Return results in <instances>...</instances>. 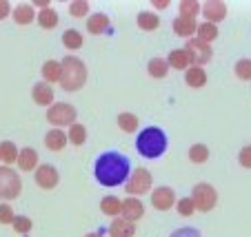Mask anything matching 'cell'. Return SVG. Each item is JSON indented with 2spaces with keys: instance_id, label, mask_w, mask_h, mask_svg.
Returning <instances> with one entry per match:
<instances>
[{
  "instance_id": "3957f363",
  "label": "cell",
  "mask_w": 251,
  "mask_h": 237,
  "mask_svg": "<svg viewBox=\"0 0 251 237\" xmlns=\"http://www.w3.org/2000/svg\"><path fill=\"white\" fill-rule=\"evenodd\" d=\"M62 65V78H60V86L65 91H78L85 86L87 82V66L80 58L76 56H67L65 60H60Z\"/></svg>"
},
{
  "instance_id": "ee69618b",
  "label": "cell",
  "mask_w": 251,
  "mask_h": 237,
  "mask_svg": "<svg viewBox=\"0 0 251 237\" xmlns=\"http://www.w3.org/2000/svg\"><path fill=\"white\" fill-rule=\"evenodd\" d=\"M85 237H102V233L96 231V233H89V235H85Z\"/></svg>"
},
{
  "instance_id": "ba28073f",
  "label": "cell",
  "mask_w": 251,
  "mask_h": 237,
  "mask_svg": "<svg viewBox=\"0 0 251 237\" xmlns=\"http://www.w3.org/2000/svg\"><path fill=\"white\" fill-rule=\"evenodd\" d=\"M185 51L189 53L191 65H194V66L207 65V62L211 60V53H213V51H211V44L202 43V40H198V38H189V40H187Z\"/></svg>"
},
{
  "instance_id": "2e32d148",
  "label": "cell",
  "mask_w": 251,
  "mask_h": 237,
  "mask_svg": "<svg viewBox=\"0 0 251 237\" xmlns=\"http://www.w3.org/2000/svg\"><path fill=\"white\" fill-rule=\"evenodd\" d=\"M18 166H20V171H25V173L36 171V169H38V153L33 151L31 147L20 149V153H18Z\"/></svg>"
},
{
  "instance_id": "d6a6232c",
  "label": "cell",
  "mask_w": 251,
  "mask_h": 237,
  "mask_svg": "<svg viewBox=\"0 0 251 237\" xmlns=\"http://www.w3.org/2000/svg\"><path fill=\"white\" fill-rule=\"evenodd\" d=\"M178 16H189V18H196L200 11V5L198 0H180V5H178Z\"/></svg>"
},
{
  "instance_id": "5b68a950",
  "label": "cell",
  "mask_w": 251,
  "mask_h": 237,
  "mask_svg": "<svg viewBox=\"0 0 251 237\" xmlns=\"http://www.w3.org/2000/svg\"><path fill=\"white\" fill-rule=\"evenodd\" d=\"M76 107L69 102H53L47 109V120L49 124H53V129H62V127H71L76 122Z\"/></svg>"
},
{
  "instance_id": "9c48e42d",
  "label": "cell",
  "mask_w": 251,
  "mask_h": 237,
  "mask_svg": "<svg viewBox=\"0 0 251 237\" xmlns=\"http://www.w3.org/2000/svg\"><path fill=\"white\" fill-rule=\"evenodd\" d=\"M33 180H36V184L40 186V189L45 191H51L58 186V182H60V175H58L56 166L51 164H38V169L33 171Z\"/></svg>"
},
{
  "instance_id": "8fae6325",
  "label": "cell",
  "mask_w": 251,
  "mask_h": 237,
  "mask_svg": "<svg viewBox=\"0 0 251 237\" xmlns=\"http://www.w3.org/2000/svg\"><path fill=\"white\" fill-rule=\"evenodd\" d=\"M151 204H153V209H158V211H169L171 206L176 204L174 189H169V186H158V189H153Z\"/></svg>"
},
{
  "instance_id": "836d02e7",
  "label": "cell",
  "mask_w": 251,
  "mask_h": 237,
  "mask_svg": "<svg viewBox=\"0 0 251 237\" xmlns=\"http://www.w3.org/2000/svg\"><path fill=\"white\" fill-rule=\"evenodd\" d=\"M69 14L74 18H85L89 14V2L87 0H74V2H69Z\"/></svg>"
},
{
  "instance_id": "4fadbf2b",
  "label": "cell",
  "mask_w": 251,
  "mask_h": 237,
  "mask_svg": "<svg viewBox=\"0 0 251 237\" xmlns=\"http://www.w3.org/2000/svg\"><path fill=\"white\" fill-rule=\"evenodd\" d=\"M31 98L38 107H51L53 105V89L47 82H36L31 89Z\"/></svg>"
},
{
  "instance_id": "f546056e",
  "label": "cell",
  "mask_w": 251,
  "mask_h": 237,
  "mask_svg": "<svg viewBox=\"0 0 251 237\" xmlns=\"http://www.w3.org/2000/svg\"><path fill=\"white\" fill-rule=\"evenodd\" d=\"M58 14H56V9H51V7H49V9H43V11H38V24L43 29H53L58 24Z\"/></svg>"
},
{
  "instance_id": "d6986e66",
  "label": "cell",
  "mask_w": 251,
  "mask_h": 237,
  "mask_svg": "<svg viewBox=\"0 0 251 237\" xmlns=\"http://www.w3.org/2000/svg\"><path fill=\"white\" fill-rule=\"evenodd\" d=\"M43 78L47 85H51V82H60L62 78V65L58 60H47L43 65Z\"/></svg>"
},
{
  "instance_id": "ffe728a7",
  "label": "cell",
  "mask_w": 251,
  "mask_h": 237,
  "mask_svg": "<svg viewBox=\"0 0 251 237\" xmlns=\"http://www.w3.org/2000/svg\"><path fill=\"white\" fill-rule=\"evenodd\" d=\"M100 211L104 215H109V217H116L123 211V199H118L116 195H107V197L100 199Z\"/></svg>"
},
{
  "instance_id": "484cf974",
  "label": "cell",
  "mask_w": 251,
  "mask_h": 237,
  "mask_svg": "<svg viewBox=\"0 0 251 237\" xmlns=\"http://www.w3.org/2000/svg\"><path fill=\"white\" fill-rule=\"evenodd\" d=\"M18 147H16L14 142H9V140H5V142L0 144V160L5 162L7 166L14 164V162H18Z\"/></svg>"
},
{
  "instance_id": "d4e9b609",
  "label": "cell",
  "mask_w": 251,
  "mask_h": 237,
  "mask_svg": "<svg viewBox=\"0 0 251 237\" xmlns=\"http://www.w3.org/2000/svg\"><path fill=\"white\" fill-rule=\"evenodd\" d=\"M67 138H69V144H74V147H82V144L87 142V129L82 127V124L74 122L69 127V133H67Z\"/></svg>"
},
{
  "instance_id": "74e56055",
  "label": "cell",
  "mask_w": 251,
  "mask_h": 237,
  "mask_svg": "<svg viewBox=\"0 0 251 237\" xmlns=\"http://www.w3.org/2000/svg\"><path fill=\"white\" fill-rule=\"evenodd\" d=\"M16 213L9 204H0V224H14Z\"/></svg>"
},
{
  "instance_id": "9a60e30c",
  "label": "cell",
  "mask_w": 251,
  "mask_h": 237,
  "mask_svg": "<svg viewBox=\"0 0 251 237\" xmlns=\"http://www.w3.org/2000/svg\"><path fill=\"white\" fill-rule=\"evenodd\" d=\"M45 144H47L49 151H62V149L69 144V138L62 129H51V131L45 135Z\"/></svg>"
},
{
  "instance_id": "6da1fadb",
  "label": "cell",
  "mask_w": 251,
  "mask_h": 237,
  "mask_svg": "<svg viewBox=\"0 0 251 237\" xmlns=\"http://www.w3.org/2000/svg\"><path fill=\"white\" fill-rule=\"evenodd\" d=\"M94 175L98 180V184L102 186H120L129 180L131 175V164H129V157L123 155L118 151H104L98 155L94 166Z\"/></svg>"
},
{
  "instance_id": "30bf717a",
  "label": "cell",
  "mask_w": 251,
  "mask_h": 237,
  "mask_svg": "<svg viewBox=\"0 0 251 237\" xmlns=\"http://www.w3.org/2000/svg\"><path fill=\"white\" fill-rule=\"evenodd\" d=\"M202 16L207 20L204 22H211V24H218L227 18V5H225L223 0H207L202 7H200Z\"/></svg>"
},
{
  "instance_id": "4316f807",
  "label": "cell",
  "mask_w": 251,
  "mask_h": 237,
  "mask_svg": "<svg viewBox=\"0 0 251 237\" xmlns=\"http://www.w3.org/2000/svg\"><path fill=\"white\" fill-rule=\"evenodd\" d=\"M109 27V18L104 14H91V18H87V31L89 33H102Z\"/></svg>"
},
{
  "instance_id": "e575fe53",
  "label": "cell",
  "mask_w": 251,
  "mask_h": 237,
  "mask_svg": "<svg viewBox=\"0 0 251 237\" xmlns=\"http://www.w3.org/2000/svg\"><path fill=\"white\" fill-rule=\"evenodd\" d=\"M233 71H236V76L240 78V80H251V60L249 58L238 60L236 66H233Z\"/></svg>"
},
{
  "instance_id": "8d00e7d4",
  "label": "cell",
  "mask_w": 251,
  "mask_h": 237,
  "mask_svg": "<svg viewBox=\"0 0 251 237\" xmlns=\"http://www.w3.org/2000/svg\"><path fill=\"white\" fill-rule=\"evenodd\" d=\"M176 209H178V213H180L182 217H189V215L196 213V206H194V202H191V197H182L180 202H176Z\"/></svg>"
},
{
  "instance_id": "b9f144b4",
  "label": "cell",
  "mask_w": 251,
  "mask_h": 237,
  "mask_svg": "<svg viewBox=\"0 0 251 237\" xmlns=\"http://www.w3.org/2000/svg\"><path fill=\"white\" fill-rule=\"evenodd\" d=\"M33 7H40V11H43V9H49L51 2L49 0H33Z\"/></svg>"
},
{
  "instance_id": "1f68e13d",
  "label": "cell",
  "mask_w": 251,
  "mask_h": 237,
  "mask_svg": "<svg viewBox=\"0 0 251 237\" xmlns=\"http://www.w3.org/2000/svg\"><path fill=\"white\" fill-rule=\"evenodd\" d=\"M138 118L133 113H120L118 115V127L123 129L125 133H133V131H138Z\"/></svg>"
},
{
  "instance_id": "83f0119b",
  "label": "cell",
  "mask_w": 251,
  "mask_h": 237,
  "mask_svg": "<svg viewBox=\"0 0 251 237\" xmlns=\"http://www.w3.org/2000/svg\"><path fill=\"white\" fill-rule=\"evenodd\" d=\"M198 40H202V43H213V40L218 38V27L216 24H211V22H202V24H198Z\"/></svg>"
},
{
  "instance_id": "4dcf8cb0",
  "label": "cell",
  "mask_w": 251,
  "mask_h": 237,
  "mask_svg": "<svg viewBox=\"0 0 251 237\" xmlns=\"http://www.w3.org/2000/svg\"><path fill=\"white\" fill-rule=\"evenodd\" d=\"M189 160L194 162V164H204V162L209 160L207 144H194V147L189 149Z\"/></svg>"
},
{
  "instance_id": "ab89813d",
  "label": "cell",
  "mask_w": 251,
  "mask_h": 237,
  "mask_svg": "<svg viewBox=\"0 0 251 237\" xmlns=\"http://www.w3.org/2000/svg\"><path fill=\"white\" fill-rule=\"evenodd\" d=\"M238 160H240V164L245 166V169H251V144H249V147H242L240 149Z\"/></svg>"
},
{
  "instance_id": "cb8c5ba5",
  "label": "cell",
  "mask_w": 251,
  "mask_h": 237,
  "mask_svg": "<svg viewBox=\"0 0 251 237\" xmlns=\"http://www.w3.org/2000/svg\"><path fill=\"white\" fill-rule=\"evenodd\" d=\"M33 18H36V11H33V5H18L14 9V20L16 24H31Z\"/></svg>"
},
{
  "instance_id": "f1b7e54d",
  "label": "cell",
  "mask_w": 251,
  "mask_h": 237,
  "mask_svg": "<svg viewBox=\"0 0 251 237\" xmlns=\"http://www.w3.org/2000/svg\"><path fill=\"white\" fill-rule=\"evenodd\" d=\"M62 44H65L67 49H80L82 47V36L80 31H76V29H67L65 33H62Z\"/></svg>"
},
{
  "instance_id": "7bdbcfd3",
  "label": "cell",
  "mask_w": 251,
  "mask_h": 237,
  "mask_svg": "<svg viewBox=\"0 0 251 237\" xmlns=\"http://www.w3.org/2000/svg\"><path fill=\"white\" fill-rule=\"evenodd\" d=\"M151 2L156 9H167V7H169V0H151Z\"/></svg>"
},
{
  "instance_id": "d590c367",
  "label": "cell",
  "mask_w": 251,
  "mask_h": 237,
  "mask_svg": "<svg viewBox=\"0 0 251 237\" xmlns=\"http://www.w3.org/2000/svg\"><path fill=\"white\" fill-rule=\"evenodd\" d=\"M11 226H14V231L16 233H20V235H25V233H29L33 228V222L29 217H25V215H16V219H14V224H11Z\"/></svg>"
},
{
  "instance_id": "7402d4cb",
  "label": "cell",
  "mask_w": 251,
  "mask_h": 237,
  "mask_svg": "<svg viewBox=\"0 0 251 237\" xmlns=\"http://www.w3.org/2000/svg\"><path fill=\"white\" fill-rule=\"evenodd\" d=\"M136 22L142 31H153V29L160 27V18H158L153 11H140L138 18H136Z\"/></svg>"
},
{
  "instance_id": "e0dca14e",
  "label": "cell",
  "mask_w": 251,
  "mask_h": 237,
  "mask_svg": "<svg viewBox=\"0 0 251 237\" xmlns=\"http://www.w3.org/2000/svg\"><path fill=\"white\" fill-rule=\"evenodd\" d=\"M133 235H136V224L127 222V219H123V217L111 222L109 237H133Z\"/></svg>"
},
{
  "instance_id": "52a82bcc",
  "label": "cell",
  "mask_w": 251,
  "mask_h": 237,
  "mask_svg": "<svg viewBox=\"0 0 251 237\" xmlns=\"http://www.w3.org/2000/svg\"><path fill=\"white\" fill-rule=\"evenodd\" d=\"M151 173L147 171V169H142V166H138V169H133L131 175H129L127 184H125V189H127L129 195H145L149 189H151Z\"/></svg>"
},
{
  "instance_id": "ac0fdd59",
  "label": "cell",
  "mask_w": 251,
  "mask_h": 237,
  "mask_svg": "<svg viewBox=\"0 0 251 237\" xmlns=\"http://www.w3.org/2000/svg\"><path fill=\"white\" fill-rule=\"evenodd\" d=\"M185 82L191 86V89H200V86L207 85V71H204L202 66L191 65L189 69L185 71Z\"/></svg>"
},
{
  "instance_id": "44dd1931",
  "label": "cell",
  "mask_w": 251,
  "mask_h": 237,
  "mask_svg": "<svg viewBox=\"0 0 251 237\" xmlns=\"http://www.w3.org/2000/svg\"><path fill=\"white\" fill-rule=\"evenodd\" d=\"M167 62H169V66H174V69H189L191 66V58L185 49H174V51L169 53V58H167Z\"/></svg>"
},
{
  "instance_id": "277c9868",
  "label": "cell",
  "mask_w": 251,
  "mask_h": 237,
  "mask_svg": "<svg viewBox=\"0 0 251 237\" xmlns=\"http://www.w3.org/2000/svg\"><path fill=\"white\" fill-rule=\"evenodd\" d=\"M191 202H194L196 211L209 213V211H213L216 204H218V191L213 189L211 184H207V182L196 184L194 189H191Z\"/></svg>"
},
{
  "instance_id": "603a6c76",
  "label": "cell",
  "mask_w": 251,
  "mask_h": 237,
  "mask_svg": "<svg viewBox=\"0 0 251 237\" xmlns=\"http://www.w3.org/2000/svg\"><path fill=\"white\" fill-rule=\"evenodd\" d=\"M147 71L151 78H167L169 76V62L162 58H151L147 65Z\"/></svg>"
},
{
  "instance_id": "5bb4252c",
  "label": "cell",
  "mask_w": 251,
  "mask_h": 237,
  "mask_svg": "<svg viewBox=\"0 0 251 237\" xmlns=\"http://www.w3.org/2000/svg\"><path fill=\"white\" fill-rule=\"evenodd\" d=\"M174 31L180 36V38H189V36H194L196 29H198V22H196V18H189V16H178V18H174Z\"/></svg>"
},
{
  "instance_id": "f35d334b",
  "label": "cell",
  "mask_w": 251,
  "mask_h": 237,
  "mask_svg": "<svg viewBox=\"0 0 251 237\" xmlns=\"http://www.w3.org/2000/svg\"><path fill=\"white\" fill-rule=\"evenodd\" d=\"M169 237H202V235H200L198 228H194V226H185V228H178V231H174Z\"/></svg>"
},
{
  "instance_id": "8992f818",
  "label": "cell",
  "mask_w": 251,
  "mask_h": 237,
  "mask_svg": "<svg viewBox=\"0 0 251 237\" xmlns=\"http://www.w3.org/2000/svg\"><path fill=\"white\" fill-rule=\"evenodd\" d=\"M23 191V180L11 166H0V199H16Z\"/></svg>"
},
{
  "instance_id": "60d3db41",
  "label": "cell",
  "mask_w": 251,
  "mask_h": 237,
  "mask_svg": "<svg viewBox=\"0 0 251 237\" xmlns=\"http://www.w3.org/2000/svg\"><path fill=\"white\" fill-rule=\"evenodd\" d=\"M9 14H11V5L7 0H0V20H5Z\"/></svg>"
},
{
  "instance_id": "7c38bea8",
  "label": "cell",
  "mask_w": 251,
  "mask_h": 237,
  "mask_svg": "<svg viewBox=\"0 0 251 237\" xmlns=\"http://www.w3.org/2000/svg\"><path fill=\"white\" fill-rule=\"evenodd\" d=\"M145 215V204H142L138 197H127L123 199V211H120V217L127 219V222L136 224L138 219Z\"/></svg>"
},
{
  "instance_id": "7a4b0ae2",
  "label": "cell",
  "mask_w": 251,
  "mask_h": 237,
  "mask_svg": "<svg viewBox=\"0 0 251 237\" xmlns=\"http://www.w3.org/2000/svg\"><path fill=\"white\" fill-rule=\"evenodd\" d=\"M167 144H169L167 142V133L158 127H147L145 131L138 133V138H136L138 153L142 157H149V160L160 157L167 151Z\"/></svg>"
}]
</instances>
